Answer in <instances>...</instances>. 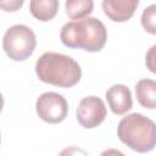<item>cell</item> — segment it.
<instances>
[{
  "instance_id": "9c48e42d",
  "label": "cell",
  "mask_w": 156,
  "mask_h": 156,
  "mask_svg": "<svg viewBox=\"0 0 156 156\" xmlns=\"http://www.w3.org/2000/svg\"><path fill=\"white\" fill-rule=\"evenodd\" d=\"M135 95L139 104L154 110L156 107V82L154 79H140L135 84Z\"/></svg>"
},
{
  "instance_id": "8992f818",
  "label": "cell",
  "mask_w": 156,
  "mask_h": 156,
  "mask_svg": "<svg viewBox=\"0 0 156 156\" xmlns=\"http://www.w3.org/2000/svg\"><path fill=\"white\" fill-rule=\"evenodd\" d=\"M106 115V106L98 96L83 98L77 107V121L87 129H93L100 126L105 121Z\"/></svg>"
},
{
  "instance_id": "3957f363",
  "label": "cell",
  "mask_w": 156,
  "mask_h": 156,
  "mask_svg": "<svg viewBox=\"0 0 156 156\" xmlns=\"http://www.w3.org/2000/svg\"><path fill=\"white\" fill-rule=\"evenodd\" d=\"M119 140L136 152L154 150L156 143V127L152 119L141 113H129L123 117L117 127Z\"/></svg>"
},
{
  "instance_id": "ba28073f",
  "label": "cell",
  "mask_w": 156,
  "mask_h": 156,
  "mask_svg": "<svg viewBox=\"0 0 156 156\" xmlns=\"http://www.w3.org/2000/svg\"><path fill=\"white\" fill-rule=\"evenodd\" d=\"M105 95L108 106L115 115H124L133 106L132 93L129 88L123 84H115L110 87Z\"/></svg>"
},
{
  "instance_id": "52a82bcc",
  "label": "cell",
  "mask_w": 156,
  "mask_h": 156,
  "mask_svg": "<svg viewBox=\"0 0 156 156\" xmlns=\"http://www.w3.org/2000/svg\"><path fill=\"white\" fill-rule=\"evenodd\" d=\"M138 5V0H104L101 4L104 13L113 22H126L130 20Z\"/></svg>"
},
{
  "instance_id": "277c9868",
  "label": "cell",
  "mask_w": 156,
  "mask_h": 156,
  "mask_svg": "<svg viewBox=\"0 0 156 156\" xmlns=\"http://www.w3.org/2000/svg\"><path fill=\"white\" fill-rule=\"evenodd\" d=\"M37 38L34 32L24 24L10 27L2 38V49L13 61H24L34 51Z\"/></svg>"
},
{
  "instance_id": "9a60e30c",
  "label": "cell",
  "mask_w": 156,
  "mask_h": 156,
  "mask_svg": "<svg viewBox=\"0 0 156 156\" xmlns=\"http://www.w3.org/2000/svg\"><path fill=\"white\" fill-rule=\"evenodd\" d=\"M155 49H156V46L155 45H152L151 48H150V50H149V52L146 54V65H147V67H149V69L151 71V72H155V65H154V57H155Z\"/></svg>"
},
{
  "instance_id": "6da1fadb",
  "label": "cell",
  "mask_w": 156,
  "mask_h": 156,
  "mask_svg": "<svg viewBox=\"0 0 156 156\" xmlns=\"http://www.w3.org/2000/svg\"><path fill=\"white\" fill-rule=\"evenodd\" d=\"M60 39L67 48L96 52L105 46L107 30L100 20L85 17L83 20L67 22L61 29Z\"/></svg>"
},
{
  "instance_id": "7a4b0ae2",
  "label": "cell",
  "mask_w": 156,
  "mask_h": 156,
  "mask_svg": "<svg viewBox=\"0 0 156 156\" xmlns=\"http://www.w3.org/2000/svg\"><path fill=\"white\" fill-rule=\"evenodd\" d=\"M35 73L39 80L60 88L74 87L82 77V69L78 62L72 57L48 51L35 62Z\"/></svg>"
},
{
  "instance_id": "8fae6325",
  "label": "cell",
  "mask_w": 156,
  "mask_h": 156,
  "mask_svg": "<svg viewBox=\"0 0 156 156\" xmlns=\"http://www.w3.org/2000/svg\"><path fill=\"white\" fill-rule=\"evenodd\" d=\"M67 16L73 20H83L88 17L94 9V2L91 0H68L65 4Z\"/></svg>"
},
{
  "instance_id": "30bf717a",
  "label": "cell",
  "mask_w": 156,
  "mask_h": 156,
  "mask_svg": "<svg viewBox=\"0 0 156 156\" xmlns=\"http://www.w3.org/2000/svg\"><path fill=\"white\" fill-rule=\"evenodd\" d=\"M58 5L57 0H32L29 2V11L34 18L48 22L56 16Z\"/></svg>"
},
{
  "instance_id": "5bb4252c",
  "label": "cell",
  "mask_w": 156,
  "mask_h": 156,
  "mask_svg": "<svg viewBox=\"0 0 156 156\" xmlns=\"http://www.w3.org/2000/svg\"><path fill=\"white\" fill-rule=\"evenodd\" d=\"M58 156H89V154L82 147L68 146V147H65L63 150H61Z\"/></svg>"
},
{
  "instance_id": "5b68a950",
  "label": "cell",
  "mask_w": 156,
  "mask_h": 156,
  "mask_svg": "<svg viewBox=\"0 0 156 156\" xmlns=\"http://www.w3.org/2000/svg\"><path fill=\"white\" fill-rule=\"evenodd\" d=\"M35 110L38 116L44 122L56 124L61 123L66 118L68 112V102L61 94L46 91L37 99Z\"/></svg>"
},
{
  "instance_id": "2e32d148",
  "label": "cell",
  "mask_w": 156,
  "mask_h": 156,
  "mask_svg": "<svg viewBox=\"0 0 156 156\" xmlns=\"http://www.w3.org/2000/svg\"><path fill=\"white\" fill-rule=\"evenodd\" d=\"M100 156H126V155L122 151L117 150V149H107Z\"/></svg>"
},
{
  "instance_id": "7c38bea8",
  "label": "cell",
  "mask_w": 156,
  "mask_h": 156,
  "mask_svg": "<svg viewBox=\"0 0 156 156\" xmlns=\"http://www.w3.org/2000/svg\"><path fill=\"white\" fill-rule=\"evenodd\" d=\"M141 24L150 34H156V5L152 4L141 13Z\"/></svg>"
},
{
  "instance_id": "4fadbf2b",
  "label": "cell",
  "mask_w": 156,
  "mask_h": 156,
  "mask_svg": "<svg viewBox=\"0 0 156 156\" xmlns=\"http://www.w3.org/2000/svg\"><path fill=\"white\" fill-rule=\"evenodd\" d=\"M23 5V0H0V9H2L6 12H13L17 11Z\"/></svg>"
}]
</instances>
